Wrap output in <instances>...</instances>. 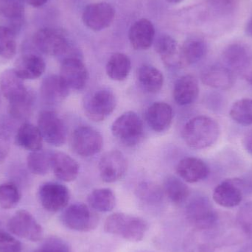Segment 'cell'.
Returning a JSON list of instances; mask_svg holds the SVG:
<instances>
[{
    "label": "cell",
    "instance_id": "1",
    "mask_svg": "<svg viewBox=\"0 0 252 252\" xmlns=\"http://www.w3.org/2000/svg\"><path fill=\"white\" fill-rule=\"evenodd\" d=\"M220 126L210 117H195L189 120L184 127V140L189 148L206 149L214 145L220 136Z\"/></svg>",
    "mask_w": 252,
    "mask_h": 252
},
{
    "label": "cell",
    "instance_id": "2",
    "mask_svg": "<svg viewBox=\"0 0 252 252\" xmlns=\"http://www.w3.org/2000/svg\"><path fill=\"white\" fill-rule=\"evenodd\" d=\"M35 48L47 56L63 57L80 56L74 49L66 31L60 28H44L38 30L32 37Z\"/></svg>",
    "mask_w": 252,
    "mask_h": 252
},
{
    "label": "cell",
    "instance_id": "3",
    "mask_svg": "<svg viewBox=\"0 0 252 252\" xmlns=\"http://www.w3.org/2000/svg\"><path fill=\"white\" fill-rule=\"evenodd\" d=\"M148 229L144 219L124 213L109 216L104 223L106 233L117 235L130 242H139L143 239Z\"/></svg>",
    "mask_w": 252,
    "mask_h": 252
},
{
    "label": "cell",
    "instance_id": "4",
    "mask_svg": "<svg viewBox=\"0 0 252 252\" xmlns=\"http://www.w3.org/2000/svg\"><path fill=\"white\" fill-rule=\"evenodd\" d=\"M112 131L120 142L126 146L133 147L139 144L143 137V124L137 114L127 112L113 123Z\"/></svg>",
    "mask_w": 252,
    "mask_h": 252
},
{
    "label": "cell",
    "instance_id": "5",
    "mask_svg": "<svg viewBox=\"0 0 252 252\" xmlns=\"http://www.w3.org/2000/svg\"><path fill=\"white\" fill-rule=\"evenodd\" d=\"M61 220L71 230L87 232L97 227L99 218L88 206L78 203L72 204L63 212Z\"/></svg>",
    "mask_w": 252,
    "mask_h": 252
},
{
    "label": "cell",
    "instance_id": "6",
    "mask_svg": "<svg viewBox=\"0 0 252 252\" xmlns=\"http://www.w3.org/2000/svg\"><path fill=\"white\" fill-rule=\"evenodd\" d=\"M186 217L189 223L198 230L214 227L218 216L208 198L198 196L191 200L186 208Z\"/></svg>",
    "mask_w": 252,
    "mask_h": 252
},
{
    "label": "cell",
    "instance_id": "7",
    "mask_svg": "<svg viewBox=\"0 0 252 252\" xmlns=\"http://www.w3.org/2000/svg\"><path fill=\"white\" fill-rule=\"evenodd\" d=\"M117 106L115 94L111 90H97L93 93L84 104L87 118L94 122H101L110 116Z\"/></svg>",
    "mask_w": 252,
    "mask_h": 252
},
{
    "label": "cell",
    "instance_id": "8",
    "mask_svg": "<svg viewBox=\"0 0 252 252\" xmlns=\"http://www.w3.org/2000/svg\"><path fill=\"white\" fill-rule=\"evenodd\" d=\"M103 145V136L96 129L90 126L77 127L71 137L72 150L83 157H93L98 154Z\"/></svg>",
    "mask_w": 252,
    "mask_h": 252
},
{
    "label": "cell",
    "instance_id": "9",
    "mask_svg": "<svg viewBox=\"0 0 252 252\" xmlns=\"http://www.w3.org/2000/svg\"><path fill=\"white\" fill-rule=\"evenodd\" d=\"M38 127L43 139L53 146L60 147L66 142L67 130L64 122L53 111H43L38 115Z\"/></svg>",
    "mask_w": 252,
    "mask_h": 252
},
{
    "label": "cell",
    "instance_id": "10",
    "mask_svg": "<svg viewBox=\"0 0 252 252\" xmlns=\"http://www.w3.org/2000/svg\"><path fill=\"white\" fill-rule=\"evenodd\" d=\"M7 228L13 235L27 241L37 242L42 239V227L27 210L16 212L9 220Z\"/></svg>",
    "mask_w": 252,
    "mask_h": 252
},
{
    "label": "cell",
    "instance_id": "11",
    "mask_svg": "<svg viewBox=\"0 0 252 252\" xmlns=\"http://www.w3.org/2000/svg\"><path fill=\"white\" fill-rule=\"evenodd\" d=\"M116 11L112 4L105 1L92 3L84 8L82 20L92 31H101L110 27L115 19Z\"/></svg>",
    "mask_w": 252,
    "mask_h": 252
},
{
    "label": "cell",
    "instance_id": "12",
    "mask_svg": "<svg viewBox=\"0 0 252 252\" xmlns=\"http://www.w3.org/2000/svg\"><path fill=\"white\" fill-rule=\"evenodd\" d=\"M247 187V182L242 179H226L215 188L213 200L220 207L233 208L241 204Z\"/></svg>",
    "mask_w": 252,
    "mask_h": 252
},
{
    "label": "cell",
    "instance_id": "13",
    "mask_svg": "<svg viewBox=\"0 0 252 252\" xmlns=\"http://www.w3.org/2000/svg\"><path fill=\"white\" fill-rule=\"evenodd\" d=\"M38 198L44 210L57 213L67 206L70 198L69 189L56 182H47L40 187Z\"/></svg>",
    "mask_w": 252,
    "mask_h": 252
},
{
    "label": "cell",
    "instance_id": "14",
    "mask_svg": "<svg viewBox=\"0 0 252 252\" xmlns=\"http://www.w3.org/2000/svg\"><path fill=\"white\" fill-rule=\"evenodd\" d=\"M60 76L69 89L80 90L87 85L89 72L80 56H71L62 61Z\"/></svg>",
    "mask_w": 252,
    "mask_h": 252
},
{
    "label": "cell",
    "instance_id": "15",
    "mask_svg": "<svg viewBox=\"0 0 252 252\" xmlns=\"http://www.w3.org/2000/svg\"><path fill=\"white\" fill-rule=\"evenodd\" d=\"M127 168V159L121 151H109L103 154L99 161L100 177L106 183L120 180L126 174Z\"/></svg>",
    "mask_w": 252,
    "mask_h": 252
},
{
    "label": "cell",
    "instance_id": "16",
    "mask_svg": "<svg viewBox=\"0 0 252 252\" xmlns=\"http://www.w3.org/2000/svg\"><path fill=\"white\" fill-rule=\"evenodd\" d=\"M203 84L216 90H227L235 84V72L223 64L210 65L201 72Z\"/></svg>",
    "mask_w": 252,
    "mask_h": 252
},
{
    "label": "cell",
    "instance_id": "17",
    "mask_svg": "<svg viewBox=\"0 0 252 252\" xmlns=\"http://www.w3.org/2000/svg\"><path fill=\"white\" fill-rule=\"evenodd\" d=\"M0 90L9 103H16L25 99L30 90L25 87L23 80L14 69L4 70L0 75Z\"/></svg>",
    "mask_w": 252,
    "mask_h": 252
},
{
    "label": "cell",
    "instance_id": "18",
    "mask_svg": "<svg viewBox=\"0 0 252 252\" xmlns=\"http://www.w3.org/2000/svg\"><path fill=\"white\" fill-rule=\"evenodd\" d=\"M130 45L136 50L149 49L154 42L155 28L151 21L141 19L130 26L128 32Z\"/></svg>",
    "mask_w": 252,
    "mask_h": 252
},
{
    "label": "cell",
    "instance_id": "19",
    "mask_svg": "<svg viewBox=\"0 0 252 252\" xmlns=\"http://www.w3.org/2000/svg\"><path fill=\"white\" fill-rule=\"evenodd\" d=\"M69 90L60 75H51L43 80L40 93L44 103L56 105L62 103L68 97Z\"/></svg>",
    "mask_w": 252,
    "mask_h": 252
},
{
    "label": "cell",
    "instance_id": "20",
    "mask_svg": "<svg viewBox=\"0 0 252 252\" xmlns=\"http://www.w3.org/2000/svg\"><path fill=\"white\" fill-rule=\"evenodd\" d=\"M179 176L188 183H197L208 177L210 168L203 160L196 157H186L176 167Z\"/></svg>",
    "mask_w": 252,
    "mask_h": 252
},
{
    "label": "cell",
    "instance_id": "21",
    "mask_svg": "<svg viewBox=\"0 0 252 252\" xmlns=\"http://www.w3.org/2000/svg\"><path fill=\"white\" fill-rule=\"evenodd\" d=\"M46 63L44 59L35 53H26L16 59L14 70L22 80H34L44 73Z\"/></svg>",
    "mask_w": 252,
    "mask_h": 252
},
{
    "label": "cell",
    "instance_id": "22",
    "mask_svg": "<svg viewBox=\"0 0 252 252\" xmlns=\"http://www.w3.org/2000/svg\"><path fill=\"white\" fill-rule=\"evenodd\" d=\"M252 59L250 50L239 43L230 44L224 49L222 53L223 64L233 72L243 73Z\"/></svg>",
    "mask_w": 252,
    "mask_h": 252
},
{
    "label": "cell",
    "instance_id": "23",
    "mask_svg": "<svg viewBox=\"0 0 252 252\" xmlns=\"http://www.w3.org/2000/svg\"><path fill=\"white\" fill-rule=\"evenodd\" d=\"M173 109L170 105L163 102H157L148 107L146 121L153 130L158 133L165 131L173 122Z\"/></svg>",
    "mask_w": 252,
    "mask_h": 252
},
{
    "label": "cell",
    "instance_id": "24",
    "mask_svg": "<svg viewBox=\"0 0 252 252\" xmlns=\"http://www.w3.org/2000/svg\"><path fill=\"white\" fill-rule=\"evenodd\" d=\"M155 50L164 63L170 67H182L180 47L176 39L167 34L158 37L155 42Z\"/></svg>",
    "mask_w": 252,
    "mask_h": 252
},
{
    "label": "cell",
    "instance_id": "25",
    "mask_svg": "<svg viewBox=\"0 0 252 252\" xmlns=\"http://www.w3.org/2000/svg\"><path fill=\"white\" fill-rule=\"evenodd\" d=\"M199 94L198 80L192 75H185L176 81L173 88L175 101L180 106L194 103Z\"/></svg>",
    "mask_w": 252,
    "mask_h": 252
},
{
    "label": "cell",
    "instance_id": "26",
    "mask_svg": "<svg viewBox=\"0 0 252 252\" xmlns=\"http://www.w3.org/2000/svg\"><path fill=\"white\" fill-rule=\"evenodd\" d=\"M51 168L55 176L65 182L75 180L79 173V165L77 161L63 152L53 153Z\"/></svg>",
    "mask_w": 252,
    "mask_h": 252
},
{
    "label": "cell",
    "instance_id": "27",
    "mask_svg": "<svg viewBox=\"0 0 252 252\" xmlns=\"http://www.w3.org/2000/svg\"><path fill=\"white\" fill-rule=\"evenodd\" d=\"M25 4V0H0V16L7 19L6 26L16 34L24 25Z\"/></svg>",
    "mask_w": 252,
    "mask_h": 252
},
{
    "label": "cell",
    "instance_id": "28",
    "mask_svg": "<svg viewBox=\"0 0 252 252\" xmlns=\"http://www.w3.org/2000/svg\"><path fill=\"white\" fill-rule=\"evenodd\" d=\"M43 140L44 139L38 127L29 123L22 124L15 136L16 145L31 152L41 150Z\"/></svg>",
    "mask_w": 252,
    "mask_h": 252
},
{
    "label": "cell",
    "instance_id": "29",
    "mask_svg": "<svg viewBox=\"0 0 252 252\" xmlns=\"http://www.w3.org/2000/svg\"><path fill=\"white\" fill-rule=\"evenodd\" d=\"M180 53L183 66L195 64L207 55V43L201 37H190L180 47Z\"/></svg>",
    "mask_w": 252,
    "mask_h": 252
},
{
    "label": "cell",
    "instance_id": "30",
    "mask_svg": "<svg viewBox=\"0 0 252 252\" xmlns=\"http://www.w3.org/2000/svg\"><path fill=\"white\" fill-rule=\"evenodd\" d=\"M137 80L139 85L149 93H157L162 88L164 76L155 66L145 64L137 70Z\"/></svg>",
    "mask_w": 252,
    "mask_h": 252
},
{
    "label": "cell",
    "instance_id": "31",
    "mask_svg": "<svg viewBox=\"0 0 252 252\" xmlns=\"http://www.w3.org/2000/svg\"><path fill=\"white\" fill-rule=\"evenodd\" d=\"M106 73L114 81H122L126 80L131 69V62L128 56L121 53L112 55L106 66Z\"/></svg>",
    "mask_w": 252,
    "mask_h": 252
},
{
    "label": "cell",
    "instance_id": "32",
    "mask_svg": "<svg viewBox=\"0 0 252 252\" xmlns=\"http://www.w3.org/2000/svg\"><path fill=\"white\" fill-rule=\"evenodd\" d=\"M88 203L95 211L109 213L115 208L116 198L112 189L100 188L94 189L89 195Z\"/></svg>",
    "mask_w": 252,
    "mask_h": 252
},
{
    "label": "cell",
    "instance_id": "33",
    "mask_svg": "<svg viewBox=\"0 0 252 252\" xmlns=\"http://www.w3.org/2000/svg\"><path fill=\"white\" fill-rule=\"evenodd\" d=\"M52 155L53 153L43 150L32 151L27 158L28 169L38 176L47 174L51 168Z\"/></svg>",
    "mask_w": 252,
    "mask_h": 252
},
{
    "label": "cell",
    "instance_id": "34",
    "mask_svg": "<svg viewBox=\"0 0 252 252\" xmlns=\"http://www.w3.org/2000/svg\"><path fill=\"white\" fill-rule=\"evenodd\" d=\"M164 191L169 199L176 204L185 202L189 195V189L186 184L174 176H170L166 179Z\"/></svg>",
    "mask_w": 252,
    "mask_h": 252
},
{
    "label": "cell",
    "instance_id": "35",
    "mask_svg": "<svg viewBox=\"0 0 252 252\" xmlns=\"http://www.w3.org/2000/svg\"><path fill=\"white\" fill-rule=\"evenodd\" d=\"M231 118L242 126H252V98H243L232 104L229 111Z\"/></svg>",
    "mask_w": 252,
    "mask_h": 252
},
{
    "label": "cell",
    "instance_id": "36",
    "mask_svg": "<svg viewBox=\"0 0 252 252\" xmlns=\"http://www.w3.org/2000/svg\"><path fill=\"white\" fill-rule=\"evenodd\" d=\"M17 34L6 25H0V57L11 59L16 53Z\"/></svg>",
    "mask_w": 252,
    "mask_h": 252
},
{
    "label": "cell",
    "instance_id": "37",
    "mask_svg": "<svg viewBox=\"0 0 252 252\" xmlns=\"http://www.w3.org/2000/svg\"><path fill=\"white\" fill-rule=\"evenodd\" d=\"M35 100V96L33 92L30 90L29 94L23 100L16 103H9V114L14 119H27L32 113Z\"/></svg>",
    "mask_w": 252,
    "mask_h": 252
},
{
    "label": "cell",
    "instance_id": "38",
    "mask_svg": "<svg viewBox=\"0 0 252 252\" xmlns=\"http://www.w3.org/2000/svg\"><path fill=\"white\" fill-rule=\"evenodd\" d=\"M19 188L13 182H6L0 185V207L4 210L14 208L20 201Z\"/></svg>",
    "mask_w": 252,
    "mask_h": 252
},
{
    "label": "cell",
    "instance_id": "39",
    "mask_svg": "<svg viewBox=\"0 0 252 252\" xmlns=\"http://www.w3.org/2000/svg\"><path fill=\"white\" fill-rule=\"evenodd\" d=\"M136 195L141 201L149 204H158L163 198V192L159 187L149 182L140 184L136 189Z\"/></svg>",
    "mask_w": 252,
    "mask_h": 252
},
{
    "label": "cell",
    "instance_id": "40",
    "mask_svg": "<svg viewBox=\"0 0 252 252\" xmlns=\"http://www.w3.org/2000/svg\"><path fill=\"white\" fill-rule=\"evenodd\" d=\"M237 223L247 235H252V201L241 206L236 216Z\"/></svg>",
    "mask_w": 252,
    "mask_h": 252
},
{
    "label": "cell",
    "instance_id": "41",
    "mask_svg": "<svg viewBox=\"0 0 252 252\" xmlns=\"http://www.w3.org/2000/svg\"><path fill=\"white\" fill-rule=\"evenodd\" d=\"M239 0H208L209 4L216 14L229 16L236 10Z\"/></svg>",
    "mask_w": 252,
    "mask_h": 252
},
{
    "label": "cell",
    "instance_id": "42",
    "mask_svg": "<svg viewBox=\"0 0 252 252\" xmlns=\"http://www.w3.org/2000/svg\"><path fill=\"white\" fill-rule=\"evenodd\" d=\"M22 244L10 234L0 230V252H21Z\"/></svg>",
    "mask_w": 252,
    "mask_h": 252
},
{
    "label": "cell",
    "instance_id": "43",
    "mask_svg": "<svg viewBox=\"0 0 252 252\" xmlns=\"http://www.w3.org/2000/svg\"><path fill=\"white\" fill-rule=\"evenodd\" d=\"M41 247L51 252H70V248L67 243L56 236L47 238Z\"/></svg>",
    "mask_w": 252,
    "mask_h": 252
},
{
    "label": "cell",
    "instance_id": "44",
    "mask_svg": "<svg viewBox=\"0 0 252 252\" xmlns=\"http://www.w3.org/2000/svg\"><path fill=\"white\" fill-rule=\"evenodd\" d=\"M10 151V141L4 133H0V161H3Z\"/></svg>",
    "mask_w": 252,
    "mask_h": 252
},
{
    "label": "cell",
    "instance_id": "45",
    "mask_svg": "<svg viewBox=\"0 0 252 252\" xmlns=\"http://www.w3.org/2000/svg\"><path fill=\"white\" fill-rule=\"evenodd\" d=\"M244 149L250 155L252 156V128L244 133L242 139Z\"/></svg>",
    "mask_w": 252,
    "mask_h": 252
},
{
    "label": "cell",
    "instance_id": "46",
    "mask_svg": "<svg viewBox=\"0 0 252 252\" xmlns=\"http://www.w3.org/2000/svg\"><path fill=\"white\" fill-rule=\"evenodd\" d=\"M242 74L246 81H247L249 84H252V59L251 62H250V64L246 68L245 70L243 72Z\"/></svg>",
    "mask_w": 252,
    "mask_h": 252
},
{
    "label": "cell",
    "instance_id": "47",
    "mask_svg": "<svg viewBox=\"0 0 252 252\" xmlns=\"http://www.w3.org/2000/svg\"><path fill=\"white\" fill-rule=\"evenodd\" d=\"M48 0H25V2L33 7H42Z\"/></svg>",
    "mask_w": 252,
    "mask_h": 252
},
{
    "label": "cell",
    "instance_id": "48",
    "mask_svg": "<svg viewBox=\"0 0 252 252\" xmlns=\"http://www.w3.org/2000/svg\"><path fill=\"white\" fill-rule=\"evenodd\" d=\"M245 32L249 37L252 38V16L247 22L245 27Z\"/></svg>",
    "mask_w": 252,
    "mask_h": 252
},
{
    "label": "cell",
    "instance_id": "49",
    "mask_svg": "<svg viewBox=\"0 0 252 252\" xmlns=\"http://www.w3.org/2000/svg\"><path fill=\"white\" fill-rule=\"evenodd\" d=\"M167 1L172 4H179V3L182 2L184 0H167Z\"/></svg>",
    "mask_w": 252,
    "mask_h": 252
},
{
    "label": "cell",
    "instance_id": "50",
    "mask_svg": "<svg viewBox=\"0 0 252 252\" xmlns=\"http://www.w3.org/2000/svg\"><path fill=\"white\" fill-rule=\"evenodd\" d=\"M34 252H51L47 251V250H44V249L41 248V247H40L39 249H38V250H35Z\"/></svg>",
    "mask_w": 252,
    "mask_h": 252
}]
</instances>
